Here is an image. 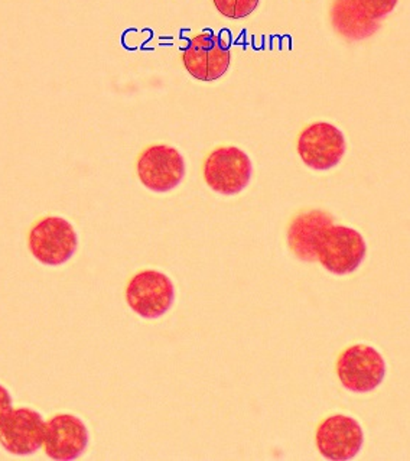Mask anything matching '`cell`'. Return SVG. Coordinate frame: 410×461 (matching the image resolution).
<instances>
[{
  "mask_svg": "<svg viewBox=\"0 0 410 461\" xmlns=\"http://www.w3.org/2000/svg\"><path fill=\"white\" fill-rule=\"evenodd\" d=\"M185 161L180 150L169 145H152L138 158L136 171L143 187L168 193L185 178Z\"/></svg>",
  "mask_w": 410,
  "mask_h": 461,
  "instance_id": "cell-6",
  "label": "cell"
},
{
  "mask_svg": "<svg viewBox=\"0 0 410 461\" xmlns=\"http://www.w3.org/2000/svg\"><path fill=\"white\" fill-rule=\"evenodd\" d=\"M44 417L32 408L12 411L0 427V446L13 456H32L44 446Z\"/></svg>",
  "mask_w": 410,
  "mask_h": 461,
  "instance_id": "cell-11",
  "label": "cell"
},
{
  "mask_svg": "<svg viewBox=\"0 0 410 461\" xmlns=\"http://www.w3.org/2000/svg\"><path fill=\"white\" fill-rule=\"evenodd\" d=\"M316 260L334 275H348L359 269L366 258L363 236L352 227L331 226L324 229L316 246Z\"/></svg>",
  "mask_w": 410,
  "mask_h": 461,
  "instance_id": "cell-2",
  "label": "cell"
},
{
  "mask_svg": "<svg viewBox=\"0 0 410 461\" xmlns=\"http://www.w3.org/2000/svg\"><path fill=\"white\" fill-rule=\"evenodd\" d=\"M90 441L87 425L73 414H57L45 425L44 450L52 460H77Z\"/></svg>",
  "mask_w": 410,
  "mask_h": 461,
  "instance_id": "cell-10",
  "label": "cell"
},
{
  "mask_svg": "<svg viewBox=\"0 0 410 461\" xmlns=\"http://www.w3.org/2000/svg\"><path fill=\"white\" fill-rule=\"evenodd\" d=\"M347 143L337 126L316 122L300 132L298 154L307 167L316 171H328L344 158Z\"/></svg>",
  "mask_w": 410,
  "mask_h": 461,
  "instance_id": "cell-7",
  "label": "cell"
},
{
  "mask_svg": "<svg viewBox=\"0 0 410 461\" xmlns=\"http://www.w3.org/2000/svg\"><path fill=\"white\" fill-rule=\"evenodd\" d=\"M126 303L143 319L155 320L173 307L175 286L168 275L147 269L133 275L126 286Z\"/></svg>",
  "mask_w": 410,
  "mask_h": 461,
  "instance_id": "cell-4",
  "label": "cell"
},
{
  "mask_svg": "<svg viewBox=\"0 0 410 461\" xmlns=\"http://www.w3.org/2000/svg\"><path fill=\"white\" fill-rule=\"evenodd\" d=\"M221 15L228 19H243L256 11L261 0H213Z\"/></svg>",
  "mask_w": 410,
  "mask_h": 461,
  "instance_id": "cell-14",
  "label": "cell"
},
{
  "mask_svg": "<svg viewBox=\"0 0 410 461\" xmlns=\"http://www.w3.org/2000/svg\"><path fill=\"white\" fill-rule=\"evenodd\" d=\"M331 15L335 30L350 40L370 37L380 26L379 21L369 18L360 9L355 0H335Z\"/></svg>",
  "mask_w": 410,
  "mask_h": 461,
  "instance_id": "cell-13",
  "label": "cell"
},
{
  "mask_svg": "<svg viewBox=\"0 0 410 461\" xmlns=\"http://www.w3.org/2000/svg\"><path fill=\"white\" fill-rule=\"evenodd\" d=\"M13 411V401H12L11 392L0 384V427L8 420L9 415Z\"/></svg>",
  "mask_w": 410,
  "mask_h": 461,
  "instance_id": "cell-16",
  "label": "cell"
},
{
  "mask_svg": "<svg viewBox=\"0 0 410 461\" xmlns=\"http://www.w3.org/2000/svg\"><path fill=\"white\" fill-rule=\"evenodd\" d=\"M183 66L200 81H216L227 73L231 51L227 42L213 32L200 33L188 41L183 52Z\"/></svg>",
  "mask_w": 410,
  "mask_h": 461,
  "instance_id": "cell-8",
  "label": "cell"
},
{
  "mask_svg": "<svg viewBox=\"0 0 410 461\" xmlns=\"http://www.w3.org/2000/svg\"><path fill=\"white\" fill-rule=\"evenodd\" d=\"M202 176L205 184L218 194H240L252 180V159L240 148H217L205 159Z\"/></svg>",
  "mask_w": 410,
  "mask_h": 461,
  "instance_id": "cell-3",
  "label": "cell"
},
{
  "mask_svg": "<svg viewBox=\"0 0 410 461\" xmlns=\"http://www.w3.org/2000/svg\"><path fill=\"white\" fill-rule=\"evenodd\" d=\"M333 224V217L321 210L302 212L293 219L288 230V243L300 260H316V246L324 229Z\"/></svg>",
  "mask_w": 410,
  "mask_h": 461,
  "instance_id": "cell-12",
  "label": "cell"
},
{
  "mask_svg": "<svg viewBox=\"0 0 410 461\" xmlns=\"http://www.w3.org/2000/svg\"><path fill=\"white\" fill-rule=\"evenodd\" d=\"M337 375L341 384L355 393H367L385 381L386 362L383 356L366 344L345 348L337 360Z\"/></svg>",
  "mask_w": 410,
  "mask_h": 461,
  "instance_id": "cell-5",
  "label": "cell"
},
{
  "mask_svg": "<svg viewBox=\"0 0 410 461\" xmlns=\"http://www.w3.org/2000/svg\"><path fill=\"white\" fill-rule=\"evenodd\" d=\"M28 246L40 264L61 267L77 252V231L63 217H44L31 229Z\"/></svg>",
  "mask_w": 410,
  "mask_h": 461,
  "instance_id": "cell-1",
  "label": "cell"
},
{
  "mask_svg": "<svg viewBox=\"0 0 410 461\" xmlns=\"http://www.w3.org/2000/svg\"><path fill=\"white\" fill-rule=\"evenodd\" d=\"M316 443L321 456L328 460H352L363 447V429L348 415H331L318 425Z\"/></svg>",
  "mask_w": 410,
  "mask_h": 461,
  "instance_id": "cell-9",
  "label": "cell"
},
{
  "mask_svg": "<svg viewBox=\"0 0 410 461\" xmlns=\"http://www.w3.org/2000/svg\"><path fill=\"white\" fill-rule=\"evenodd\" d=\"M355 2L369 18L379 21L393 12L399 0H355Z\"/></svg>",
  "mask_w": 410,
  "mask_h": 461,
  "instance_id": "cell-15",
  "label": "cell"
}]
</instances>
